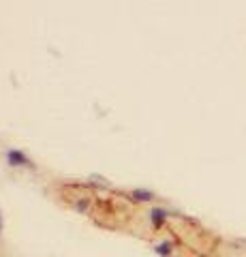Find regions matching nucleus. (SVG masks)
<instances>
[{
  "instance_id": "f257e3e1",
  "label": "nucleus",
  "mask_w": 246,
  "mask_h": 257,
  "mask_svg": "<svg viewBox=\"0 0 246 257\" xmlns=\"http://www.w3.org/2000/svg\"><path fill=\"white\" fill-rule=\"evenodd\" d=\"M7 161H9L11 165H28L26 155H22L20 150H9L7 152Z\"/></svg>"
},
{
  "instance_id": "f03ea898",
  "label": "nucleus",
  "mask_w": 246,
  "mask_h": 257,
  "mask_svg": "<svg viewBox=\"0 0 246 257\" xmlns=\"http://www.w3.org/2000/svg\"><path fill=\"white\" fill-rule=\"evenodd\" d=\"M150 219H152V223H154L156 227H158V225H161L165 219H167V212L161 210V208H154V210L150 212Z\"/></svg>"
},
{
  "instance_id": "7ed1b4c3",
  "label": "nucleus",
  "mask_w": 246,
  "mask_h": 257,
  "mask_svg": "<svg viewBox=\"0 0 246 257\" xmlns=\"http://www.w3.org/2000/svg\"><path fill=\"white\" fill-rule=\"evenodd\" d=\"M133 197L135 199H139V202H148V199H152L154 195H152V193H150V191H133Z\"/></svg>"
},
{
  "instance_id": "20e7f679",
  "label": "nucleus",
  "mask_w": 246,
  "mask_h": 257,
  "mask_svg": "<svg viewBox=\"0 0 246 257\" xmlns=\"http://www.w3.org/2000/svg\"><path fill=\"white\" fill-rule=\"evenodd\" d=\"M156 253H158V255H169V253H171V244H169V242L158 244V246H156Z\"/></svg>"
}]
</instances>
